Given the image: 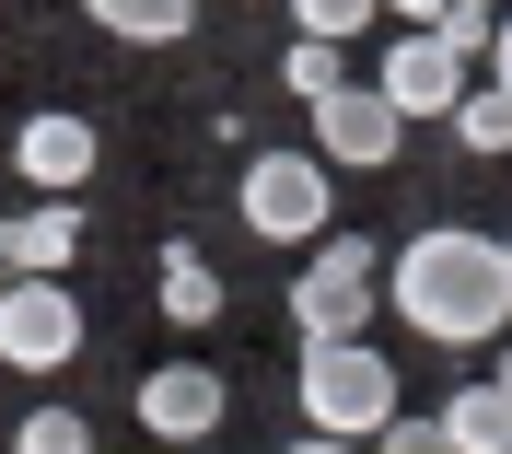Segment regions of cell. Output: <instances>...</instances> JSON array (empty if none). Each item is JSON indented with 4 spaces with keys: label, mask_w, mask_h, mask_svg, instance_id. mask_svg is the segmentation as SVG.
I'll use <instances>...</instances> for the list:
<instances>
[{
    "label": "cell",
    "mask_w": 512,
    "mask_h": 454,
    "mask_svg": "<svg viewBox=\"0 0 512 454\" xmlns=\"http://www.w3.org/2000/svg\"><path fill=\"white\" fill-rule=\"evenodd\" d=\"M431 443H443V420H408V408L384 420V454H431Z\"/></svg>",
    "instance_id": "ac0fdd59"
},
{
    "label": "cell",
    "mask_w": 512,
    "mask_h": 454,
    "mask_svg": "<svg viewBox=\"0 0 512 454\" xmlns=\"http://www.w3.org/2000/svg\"><path fill=\"white\" fill-rule=\"evenodd\" d=\"M326 175H338L326 152H256L245 163V233H268V245H315L326 210H338Z\"/></svg>",
    "instance_id": "277c9868"
},
{
    "label": "cell",
    "mask_w": 512,
    "mask_h": 454,
    "mask_svg": "<svg viewBox=\"0 0 512 454\" xmlns=\"http://www.w3.org/2000/svg\"><path fill=\"white\" fill-rule=\"evenodd\" d=\"M70 350H82L70 280L59 268H12V280H0V361H12V373H59Z\"/></svg>",
    "instance_id": "5b68a950"
},
{
    "label": "cell",
    "mask_w": 512,
    "mask_h": 454,
    "mask_svg": "<svg viewBox=\"0 0 512 454\" xmlns=\"http://www.w3.org/2000/svg\"><path fill=\"white\" fill-rule=\"evenodd\" d=\"M396 140H408V117H396L384 82H326V94H315V152L338 163V175H384Z\"/></svg>",
    "instance_id": "8992f818"
},
{
    "label": "cell",
    "mask_w": 512,
    "mask_h": 454,
    "mask_svg": "<svg viewBox=\"0 0 512 454\" xmlns=\"http://www.w3.org/2000/svg\"><path fill=\"white\" fill-rule=\"evenodd\" d=\"M222 373L210 361H163L152 385H140V431H163V443H198V431H222Z\"/></svg>",
    "instance_id": "9c48e42d"
},
{
    "label": "cell",
    "mask_w": 512,
    "mask_h": 454,
    "mask_svg": "<svg viewBox=\"0 0 512 454\" xmlns=\"http://www.w3.org/2000/svg\"><path fill=\"white\" fill-rule=\"evenodd\" d=\"M94 24L128 35V47H175V35L198 24V0H94Z\"/></svg>",
    "instance_id": "4fadbf2b"
},
{
    "label": "cell",
    "mask_w": 512,
    "mask_h": 454,
    "mask_svg": "<svg viewBox=\"0 0 512 454\" xmlns=\"http://www.w3.org/2000/svg\"><path fill=\"white\" fill-rule=\"evenodd\" d=\"M501 257H512V233H501Z\"/></svg>",
    "instance_id": "603a6c76"
},
{
    "label": "cell",
    "mask_w": 512,
    "mask_h": 454,
    "mask_svg": "<svg viewBox=\"0 0 512 454\" xmlns=\"http://www.w3.org/2000/svg\"><path fill=\"white\" fill-rule=\"evenodd\" d=\"M373 82L396 94V117L419 129V117H454V94L478 82V59H466L454 35H431V24H419V35H396V47H384V70H373Z\"/></svg>",
    "instance_id": "52a82bcc"
},
{
    "label": "cell",
    "mask_w": 512,
    "mask_h": 454,
    "mask_svg": "<svg viewBox=\"0 0 512 454\" xmlns=\"http://www.w3.org/2000/svg\"><path fill=\"white\" fill-rule=\"evenodd\" d=\"M384 12H419V24H431V12H443V0H384Z\"/></svg>",
    "instance_id": "ffe728a7"
},
{
    "label": "cell",
    "mask_w": 512,
    "mask_h": 454,
    "mask_svg": "<svg viewBox=\"0 0 512 454\" xmlns=\"http://www.w3.org/2000/svg\"><path fill=\"white\" fill-rule=\"evenodd\" d=\"M0 280H12V222H0Z\"/></svg>",
    "instance_id": "44dd1931"
},
{
    "label": "cell",
    "mask_w": 512,
    "mask_h": 454,
    "mask_svg": "<svg viewBox=\"0 0 512 454\" xmlns=\"http://www.w3.org/2000/svg\"><path fill=\"white\" fill-rule=\"evenodd\" d=\"M94 163H105V140H94V117H70V105H47V117L12 129V175H35L47 198H82Z\"/></svg>",
    "instance_id": "ba28073f"
},
{
    "label": "cell",
    "mask_w": 512,
    "mask_h": 454,
    "mask_svg": "<svg viewBox=\"0 0 512 454\" xmlns=\"http://www.w3.org/2000/svg\"><path fill=\"white\" fill-rule=\"evenodd\" d=\"M291 396H303V431L350 443V431H384V420H396V361H384L361 326H350V338H303Z\"/></svg>",
    "instance_id": "7a4b0ae2"
},
{
    "label": "cell",
    "mask_w": 512,
    "mask_h": 454,
    "mask_svg": "<svg viewBox=\"0 0 512 454\" xmlns=\"http://www.w3.org/2000/svg\"><path fill=\"white\" fill-rule=\"evenodd\" d=\"M12 443H24V454H82V420H70V408H35Z\"/></svg>",
    "instance_id": "e0dca14e"
},
{
    "label": "cell",
    "mask_w": 512,
    "mask_h": 454,
    "mask_svg": "<svg viewBox=\"0 0 512 454\" xmlns=\"http://www.w3.org/2000/svg\"><path fill=\"white\" fill-rule=\"evenodd\" d=\"M373 12H384V0H291V24H303V35H326V47H350Z\"/></svg>",
    "instance_id": "9a60e30c"
},
{
    "label": "cell",
    "mask_w": 512,
    "mask_h": 454,
    "mask_svg": "<svg viewBox=\"0 0 512 454\" xmlns=\"http://www.w3.org/2000/svg\"><path fill=\"white\" fill-rule=\"evenodd\" d=\"M384 303L408 315V338H443V350L501 338V326H512V257H501V233H466V222L408 233V257L384 268Z\"/></svg>",
    "instance_id": "6da1fadb"
},
{
    "label": "cell",
    "mask_w": 512,
    "mask_h": 454,
    "mask_svg": "<svg viewBox=\"0 0 512 454\" xmlns=\"http://www.w3.org/2000/svg\"><path fill=\"white\" fill-rule=\"evenodd\" d=\"M280 82H291V94H303V105H315L326 82H350V70H338V47H326V35H303V47H291V70H280Z\"/></svg>",
    "instance_id": "2e32d148"
},
{
    "label": "cell",
    "mask_w": 512,
    "mask_h": 454,
    "mask_svg": "<svg viewBox=\"0 0 512 454\" xmlns=\"http://www.w3.org/2000/svg\"><path fill=\"white\" fill-rule=\"evenodd\" d=\"M163 315H175V326H210V315H222V268L198 257V245H163Z\"/></svg>",
    "instance_id": "8fae6325"
},
{
    "label": "cell",
    "mask_w": 512,
    "mask_h": 454,
    "mask_svg": "<svg viewBox=\"0 0 512 454\" xmlns=\"http://www.w3.org/2000/svg\"><path fill=\"white\" fill-rule=\"evenodd\" d=\"M443 443H454V454H501V443H512V396H501V385H454V396H443Z\"/></svg>",
    "instance_id": "30bf717a"
},
{
    "label": "cell",
    "mask_w": 512,
    "mask_h": 454,
    "mask_svg": "<svg viewBox=\"0 0 512 454\" xmlns=\"http://www.w3.org/2000/svg\"><path fill=\"white\" fill-rule=\"evenodd\" d=\"M70 257H82V210L70 198H47V210L12 222V268H70Z\"/></svg>",
    "instance_id": "7c38bea8"
},
{
    "label": "cell",
    "mask_w": 512,
    "mask_h": 454,
    "mask_svg": "<svg viewBox=\"0 0 512 454\" xmlns=\"http://www.w3.org/2000/svg\"><path fill=\"white\" fill-rule=\"evenodd\" d=\"M454 140H466V152H512V94L501 82H466V94H454Z\"/></svg>",
    "instance_id": "5bb4252c"
},
{
    "label": "cell",
    "mask_w": 512,
    "mask_h": 454,
    "mask_svg": "<svg viewBox=\"0 0 512 454\" xmlns=\"http://www.w3.org/2000/svg\"><path fill=\"white\" fill-rule=\"evenodd\" d=\"M489 82H501V94H512V12H501V24H489Z\"/></svg>",
    "instance_id": "d6986e66"
},
{
    "label": "cell",
    "mask_w": 512,
    "mask_h": 454,
    "mask_svg": "<svg viewBox=\"0 0 512 454\" xmlns=\"http://www.w3.org/2000/svg\"><path fill=\"white\" fill-rule=\"evenodd\" d=\"M373 303H384V257L350 233H315V268L291 280V338H350V326H373Z\"/></svg>",
    "instance_id": "3957f363"
},
{
    "label": "cell",
    "mask_w": 512,
    "mask_h": 454,
    "mask_svg": "<svg viewBox=\"0 0 512 454\" xmlns=\"http://www.w3.org/2000/svg\"><path fill=\"white\" fill-rule=\"evenodd\" d=\"M489 385H501V396H512V350H501V373H489Z\"/></svg>",
    "instance_id": "7402d4cb"
}]
</instances>
